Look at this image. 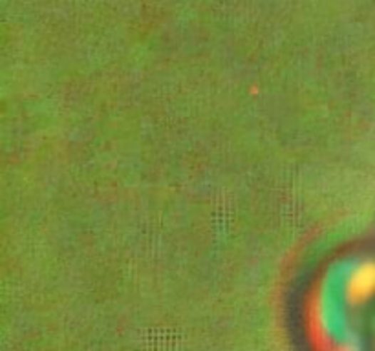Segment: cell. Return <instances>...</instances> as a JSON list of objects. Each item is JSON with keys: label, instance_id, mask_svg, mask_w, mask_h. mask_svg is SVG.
I'll list each match as a JSON object with an SVG mask.
<instances>
[{"label": "cell", "instance_id": "1", "mask_svg": "<svg viewBox=\"0 0 375 351\" xmlns=\"http://www.w3.org/2000/svg\"><path fill=\"white\" fill-rule=\"evenodd\" d=\"M375 295V262L355 263L342 280V297L348 305H361Z\"/></svg>", "mask_w": 375, "mask_h": 351}, {"label": "cell", "instance_id": "2", "mask_svg": "<svg viewBox=\"0 0 375 351\" xmlns=\"http://www.w3.org/2000/svg\"><path fill=\"white\" fill-rule=\"evenodd\" d=\"M333 351H357V347L351 346L350 342H341Z\"/></svg>", "mask_w": 375, "mask_h": 351}]
</instances>
